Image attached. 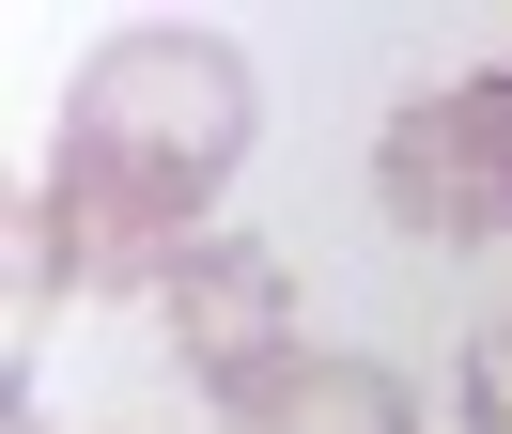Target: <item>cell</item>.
<instances>
[{"mask_svg": "<svg viewBox=\"0 0 512 434\" xmlns=\"http://www.w3.org/2000/svg\"><path fill=\"white\" fill-rule=\"evenodd\" d=\"M373 202L404 217L419 248H497V233H512V62L388 109V140H373Z\"/></svg>", "mask_w": 512, "mask_h": 434, "instance_id": "cell-2", "label": "cell"}, {"mask_svg": "<svg viewBox=\"0 0 512 434\" xmlns=\"http://www.w3.org/2000/svg\"><path fill=\"white\" fill-rule=\"evenodd\" d=\"M156 326H171V357H187V388H218V419L264 388V372L311 357V341H295V264L264 233H202L187 264L156 279Z\"/></svg>", "mask_w": 512, "mask_h": 434, "instance_id": "cell-3", "label": "cell"}, {"mask_svg": "<svg viewBox=\"0 0 512 434\" xmlns=\"http://www.w3.org/2000/svg\"><path fill=\"white\" fill-rule=\"evenodd\" d=\"M264 78L218 31H109L63 78V155L16 202V295H125V279H171L218 217V186L249 171Z\"/></svg>", "mask_w": 512, "mask_h": 434, "instance_id": "cell-1", "label": "cell"}, {"mask_svg": "<svg viewBox=\"0 0 512 434\" xmlns=\"http://www.w3.org/2000/svg\"><path fill=\"white\" fill-rule=\"evenodd\" d=\"M233 434H419V388L388 357H295L233 403Z\"/></svg>", "mask_w": 512, "mask_h": 434, "instance_id": "cell-4", "label": "cell"}, {"mask_svg": "<svg viewBox=\"0 0 512 434\" xmlns=\"http://www.w3.org/2000/svg\"><path fill=\"white\" fill-rule=\"evenodd\" d=\"M450 434H512V326L466 341V403H450Z\"/></svg>", "mask_w": 512, "mask_h": 434, "instance_id": "cell-5", "label": "cell"}]
</instances>
